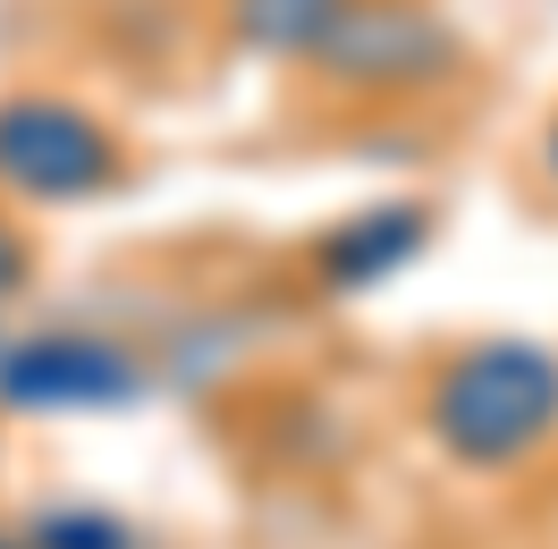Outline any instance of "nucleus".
<instances>
[{
  "mask_svg": "<svg viewBox=\"0 0 558 549\" xmlns=\"http://www.w3.org/2000/svg\"><path fill=\"white\" fill-rule=\"evenodd\" d=\"M26 263H35V254H26V237H17V229H9V211H0V296H17V288H26Z\"/></svg>",
  "mask_w": 558,
  "mask_h": 549,
  "instance_id": "obj_8",
  "label": "nucleus"
},
{
  "mask_svg": "<svg viewBox=\"0 0 558 549\" xmlns=\"http://www.w3.org/2000/svg\"><path fill=\"white\" fill-rule=\"evenodd\" d=\"M348 17V0H229V35L245 42V51H322L330 42V26Z\"/></svg>",
  "mask_w": 558,
  "mask_h": 549,
  "instance_id": "obj_6",
  "label": "nucleus"
},
{
  "mask_svg": "<svg viewBox=\"0 0 558 549\" xmlns=\"http://www.w3.org/2000/svg\"><path fill=\"white\" fill-rule=\"evenodd\" d=\"M144 389V364L102 330H35V339L0 346V406L9 414H102L128 406Z\"/></svg>",
  "mask_w": 558,
  "mask_h": 549,
  "instance_id": "obj_3",
  "label": "nucleus"
},
{
  "mask_svg": "<svg viewBox=\"0 0 558 549\" xmlns=\"http://www.w3.org/2000/svg\"><path fill=\"white\" fill-rule=\"evenodd\" d=\"M314 60L330 76H348V85H415V76L449 69V35L415 0H348V17L330 26V42Z\"/></svg>",
  "mask_w": 558,
  "mask_h": 549,
  "instance_id": "obj_4",
  "label": "nucleus"
},
{
  "mask_svg": "<svg viewBox=\"0 0 558 549\" xmlns=\"http://www.w3.org/2000/svg\"><path fill=\"white\" fill-rule=\"evenodd\" d=\"M550 170H558V119H550Z\"/></svg>",
  "mask_w": 558,
  "mask_h": 549,
  "instance_id": "obj_9",
  "label": "nucleus"
},
{
  "mask_svg": "<svg viewBox=\"0 0 558 549\" xmlns=\"http://www.w3.org/2000/svg\"><path fill=\"white\" fill-rule=\"evenodd\" d=\"M423 237H432V211L423 204H373L355 211L348 229H330L322 237V288H339V296H364V288H381L389 271H407L423 254Z\"/></svg>",
  "mask_w": 558,
  "mask_h": 549,
  "instance_id": "obj_5",
  "label": "nucleus"
},
{
  "mask_svg": "<svg viewBox=\"0 0 558 549\" xmlns=\"http://www.w3.org/2000/svg\"><path fill=\"white\" fill-rule=\"evenodd\" d=\"M119 186V136L69 94L0 102V195L17 204H85Z\"/></svg>",
  "mask_w": 558,
  "mask_h": 549,
  "instance_id": "obj_2",
  "label": "nucleus"
},
{
  "mask_svg": "<svg viewBox=\"0 0 558 549\" xmlns=\"http://www.w3.org/2000/svg\"><path fill=\"white\" fill-rule=\"evenodd\" d=\"M26 549H136V533L102 508H43L26 524Z\"/></svg>",
  "mask_w": 558,
  "mask_h": 549,
  "instance_id": "obj_7",
  "label": "nucleus"
},
{
  "mask_svg": "<svg viewBox=\"0 0 558 549\" xmlns=\"http://www.w3.org/2000/svg\"><path fill=\"white\" fill-rule=\"evenodd\" d=\"M0 549H26V533H17V541H9V533H0Z\"/></svg>",
  "mask_w": 558,
  "mask_h": 549,
  "instance_id": "obj_10",
  "label": "nucleus"
},
{
  "mask_svg": "<svg viewBox=\"0 0 558 549\" xmlns=\"http://www.w3.org/2000/svg\"><path fill=\"white\" fill-rule=\"evenodd\" d=\"M423 431L440 456L499 474L558 431V355L533 339H483L457 346L440 373L423 380Z\"/></svg>",
  "mask_w": 558,
  "mask_h": 549,
  "instance_id": "obj_1",
  "label": "nucleus"
}]
</instances>
